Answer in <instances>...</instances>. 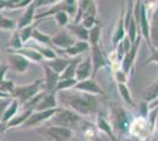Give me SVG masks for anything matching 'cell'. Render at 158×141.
<instances>
[{
	"instance_id": "21",
	"label": "cell",
	"mask_w": 158,
	"mask_h": 141,
	"mask_svg": "<svg viewBox=\"0 0 158 141\" xmlns=\"http://www.w3.org/2000/svg\"><path fill=\"white\" fill-rule=\"evenodd\" d=\"M150 44L158 49V6L150 18Z\"/></svg>"
},
{
	"instance_id": "41",
	"label": "cell",
	"mask_w": 158,
	"mask_h": 141,
	"mask_svg": "<svg viewBox=\"0 0 158 141\" xmlns=\"http://www.w3.org/2000/svg\"><path fill=\"white\" fill-rule=\"evenodd\" d=\"M80 24L83 25V27H85L87 31H90L91 28H93L98 24L97 17H86V18H84L83 20L80 21Z\"/></svg>"
},
{
	"instance_id": "19",
	"label": "cell",
	"mask_w": 158,
	"mask_h": 141,
	"mask_svg": "<svg viewBox=\"0 0 158 141\" xmlns=\"http://www.w3.org/2000/svg\"><path fill=\"white\" fill-rule=\"evenodd\" d=\"M32 113L33 109H24L21 113H18V114L15 115L10 122H7L6 125H5V128L6 129H11V128L15 127H23Z\"/></svg>"
},
{
	"instance_id": "12",
	"label": "cell",
	"mask_w": 158,
	"mask_h": 141,
	"mask_svg": "<svg viewBox=\"0 0 158 141\" xmlns=\"http://www.w3.org/2000/svg\"><path fill=\"white\" fill-rule=\"evenodd\" d=\"M45 78H44V91L46 93L57 94V86L60 80V75L44 65Z\"/></svg>"
},
{
	"instance_id": "48",
	"label": "cell",
	"mask_w": 158,
	"mask_h": 141,
	"mask_svg": "<svg viewBox=\"0 0 158 141\" xmlns=\"http://www.w3.org/2000/svg\"><path fill=\"white\" fill-rule=\"evenodd\" d=\"M5 129H6V128H5V125H2V123H0V134H1V133H2V132H4Z\"/></svg>"
},
{
	"instance_id": "6",
	"label": "cell",
	"mask_w": 158,
	"mask_h": 141,
	"mask_svg": "<svg viewBox=\"0 0 158 141\" xmlns=\"http://www.w3.org/2000/svg\"><path fill=\"white\" fill-rule=\"evenodd\" d=\"M37 131L44 138L52 141H69L72 139L73 132L72 129L58 126H47V127L37 128Z\"/></svg>"
},
{
	"instance_id": "11",
	"label": "cell",
	"mask_w": 158,
	"mask_h": 141,
	"mask_svg": "<svg viewBox=\"0 0 158 141\" xmlns=\"http://www.w3.org/2000/svg\"><path fill=\"white\" fill-rule=\"evenodd\" d=\"M7 60H8V66L11 69H13L15 73H25L26 69L30 66V61L26 58H24L23 55L15 53L13 51H10V53L7 54Z\"/></svg>"
},
{
	"instance_id": "39",
	"label": "cell",
	"mask_w": 158,
	"mask_h": 141,
	"mask_svg": "<svg viewBox=\"0 0 158 141\" xmlns=\"http://www.w3.org/2000/svg\"><path fill=\"white\" fill-rule=\"evenodd\" d=\"M129 74H126L122 68H118V69H114L113 71V78L117 84H127V80H129Z\"/></svg>"
},
{
	"instance_id": "44",
	"label": "cell",
	"mask_w": 158,
	"mask_h": 141,
	"mask_svg": "<svg viewBox=\"0 0 158 141\" xmlns=\"http://www.w3.org/2000/svg\"><path fill=\"white\" fill-rule=\"evenodd\" d=\"M10 66L6 65V64H0V85L5 81V74L8 71Z\"/></svg>"
},
{
	"instance_id": "49",
	"label": "cell",
	"mask_w": 158,
	"mask_h": 141,
	"mask_svg": "<svg viewBox=\"0 0 158 141\" xmlns=\"http://www.w3.org/2000/svg\"><path fill=\"white\" fill-rule=\"evenodd\" d=\"M1 10H2V7H1V6H0V12H1Z\"/></svg>"
},
{
	"instance_id": "47",
	"label": "cell",
	"mask_w": 158,
	"mask_h": 141,
	"mask_svg": "<svg viewBox=\"0 0 158 141\" xmlns=\"http://www.w3.org/2000/svg\"><path fill=\"white\" fill-rule=\"evenodd\" d=\"M155 127L158 131V108H157V114H156V119H155Z\"/></svg>"
},
{
	"instance_id": "17",
	"label": "cell",
	"mask_w": 158,
	"mask_h": 141,
	"mask_svg": "<svg viewBox=\"0 0 158 141\" xmlns=\"http://www.w3.org/2000/svg\"><path fill=\"white\" fill-rule=\"evenodd\" d=\"M126 37V29H125V24H124V13H122L119 15L118 20H117V25L114 27V31L112 34L111 41L113 44V46L117 47L119 42L125 39Z\"/></svg>"
},
{
	"instance_id": "34",
	"label": "cell",
	"mask_w": 158,
	"mask_h": 141,
	"mask_svg": "<svg viewBox=\"0 0 158 141\" xmlns=\"http://www.w3.org/2000/svg\"><path fill=\"white\" fill-rule=\"evenodd\" d=\"M0 29H4V31H15L18 29L17 26V21L13 19H8L6 18L4 14L0 12Z\"/></svg>"
},
{
	"instance_id": "7",
	"label": "cell",
	"mask_w": 158,
	"mask_h": 141,
	"mask_svg": "<svg viewBox=\"0 0 158 141\" xmlns=\"http://www.w3.org/2000/svg\"><path fill=\"white\" fill-rule=\"evenodd\" d=\"M142 39H143V37H142V34H139L138 37H137V39H136V41L131 45L130 51L125 54L124 59H123L122 64H120V68H122L126 74H129V75H130V73L132 72V68H133L135 61H136V57H137V53H138V49H139V46H140V42H142Z\"/></svg>"
},
{
	"instance_id": "2",
	"label": "cell",
	"mask_w": 158,
	"mask_h": 141,
	"mask_svg": "<svg viewBox=\"0 0 158 141\" xmlns=\"http://www.w3.org/2000/svg\"><path fill=\"white\" fill-rule=\"evenodd\" d=\"M109 119L116 138L118 135H125L130 133V127H131L133 118L123 107L117 106L116 108H112V113Z\"/></svg>"
},
{
	"instance_id": "35",
	"label": "cell",
	"mask_w": 158,
	"mask_h": 141,
	"mask_svg": "<svg viewBox=\"0 0 158 141\" xmlns=\"http://www.w3.org/2000/svg\"><path fill=\"white\" fill-rule=\"evenodd\" d=\"M91 4V0H81V1H78V11H77V14H76V18L73 19L74 24H80L81 21V18L85 13V11L87 10V7L90 6Z\"/></svg>"
},
{
	"instance_id": "36",
	"label": "cell",
	"mask_w": 158,
	"mask_h": 141,
	"mask_svg": "<svg viewBox=\"0 0 158 141\" xmlns=\"http://www.w3.org/2000/svg\"><path fill=\"white\" fill-rule=\"evenodd\" d=\"M78 84V81L76 79H60L57 86V93L61 91H67V89H72L74 86Z\"/></svg>"
},
{
	"instance_id": "14",
	"label": "cell",
	"mask_w": 158,
	"mask_h": 141,
	"mask_svg": "<svg viewBox=\"0 0 158 141\" xmlns=\"http://www.w3.org/2000/svg\"><path fill=\"white\" fill-rule=\"evenodd\" d=\"M90 78H92V62H91L90 55H87L85 59H83L80 61V64L77 67L76 80L80 82V81L87 80Z\"/></svg>"
},
{
	"instance_id": "5",
	"label": "cell",
	"mask_w": 158,
	"mask_h": 141,
	"mask_svg": "<svg viewBox=\"0 0 158 141\" xmlns=\"http://www.w3.org/2000/svg\"><path fill=\"white\" fill-rule=\"evenodd\" d=\"M126 10L124 12V24H125L126 29V37L129 38V40L131 42V45L136 41L140 32L137 26V22L135 19V14H133V7H135V1H127L126 2Z\"/></svg>"
},
{
	"instance_id": "30",
	"label": "cell",
	"mask_w": 158,
	"mask_h": 141,
	"mask_svg": "<svg viewBox=\"0 0 158 141\" xmlns=\"http://www.w3.org/2000/svg\"><path fill=\"white\" fill-rule=\"evenodd\" d=\"M7 46H8V48H10L11 51H19V49L25 47L24 42L21 41V38H20L19 29H15L13 33H12L11 38H10V41H8V44H7Z\"/></svg>"
},
{
	"instance_id": "4",
	"label": "cell",
	"mask_w": 158,
	"mask_h": 141,
	"mask_svg": "<svg viewBox=\"0 0 158 141\" xmlns=\"http://www.w3.org/2000/svg\"><path fill=\"white\" fill-rule=\"evenodd\" d=\"M81 116L74 113L72 111L67 109L64 107H58L57 113L53 115L50 119V123H52L53 126H58V127H65L72 129L73 126H76L78 122L81 121Z\"/></svg>"
},
{
	"instance_id": "31",
	"label": "cell",
	"mask_w": 158,
	"mask_h": 141,
	"mask_svg": "<svg viewBox=\"0 0 158 141\" xmlns=\"http://www.w3.org/2000/svg\"><path fill=\"white\" fill-rule=\"evenodd\" d=\"M33 47L34 49H37L40 53V55L45 59L46 61L48 60H53L56 58H58V54L56 52V49H53L51 47H46V46H40V45H35V46H31Z\"/></svg>"
},
{
	"instance_id": "33",
	"label": "cell",
	"mask_w": 158,
	"mask_h": 141,
	"mask_svg": "<svg viewBox=\"0 0 158 141\" xmlns=\"http://www.w3.org/2000/svg\"><path fill=\"white\" fill-rule=\"evenodd\" d=\"M117 87H118V92L120 94V96H122V99L124 100V102L130 105V106H133L135 101L132 99L131 92H130V88L127 87V85H125V84H117Z\"/></svg>"
},
{
	"instance_id": "22",
	"label": "cell",
	"mask_w": 158,
	"mask_h": 141,
	"mask_svg": "<svg viewBox=\"0 0 158 141\" xmlns=\"http://www.w3.org/2000/svg\"><path fill=\"white\" fill-rule=\"evenodd\" d=\"M87 51H90V44L87 41H79L77 40V42L73 45L71 48L63 51L66 55L71 57V58H78L80 57V54L85 53Z\"/></svg>"
},
{
	"instance_id": "13",
	"label": "cell",
	"mask_w": 158,
	"mask_h": 141,
	"mask_svg": "<svg viewBox=\"0 0 158 141\" xmlns=\"http://www.w3.org/2000/svg\"><path fill=\"white\" fill-rule=\"evenodd\" d=\"M73 89H77V91L84 92V93L92 94V95H97V96L104 94V91L98 85V82L94 80V78H90L87 80L80 81L74 86Z\"/></svg>"
},
{
	"instance_id": "23",
	"label": "cell",
	"mask_w": 158,
	"mask_h": 141,
	"mask_svg": "<svg viewBox=\"0 0 158 141\" xmlns=\"http://www.w3.org/2000/svg\"><path fill=\"white\" fill-rule=\"evenodd\" d=\"M15 53L20 54V55H23L24 58H26L27 60L30 61V62H37V64H40L41 61L44 60V58L40 55V53L37 51V49H34L33 47H24V48H21L19 51H13Z\"/></svg>"
},
{
	"instance_id": "26",
	"label": "cell",
	"mask_w": 158,
	"mask_h": 141,
	"mask_svg": "<svg viewBox=\"0 0 158 141\" xmlns=\"http://www.w3.org/2000/svg\"><path fill=\"white\" fill-rule=\"evenodd\" d=\"M83 60L81 57L78 58H73L71 59L70 65L66 67V69L63 72V74L60 75V79H76V72H77V67L80 64V61Z\"/></svg>"
},
{
	"instance_id": "24",
	"label": "cell",
	"mask_w": 158,
	"mask_h": 141,
	"mask_svg": "<svg viewBox=\"0 0 158 141\" xmlns=\"http://www.w3.org/2000/svg\"><path fill=\"white\" fill-rule=\"evenodd\" d=\"M67 31L79 41H87L89 42V31L81 24H71L67 26Z\"/></svg>"
},
{
	"instance_id": "46",
	"label": "cell",
	"mask_w": 158,
	"mask_h": 141,
	"mask_svg": "<svg viewBox=\"0 0 158 141\" xmlns=\"http://www.w3.org/2000/svg\"><path fill=\"white\" fill-rule=\"evenodd\" d=\"M149 108H158V99L156 101H153L151 105H149Z\"/></svg>"
},
{
	"instance_id": "45",
	"label": "cell",
	"mask_w": 158,
	"mask_h": 141,
	"mask_svg": "<svg viewBox=\"0 0 158 141\" xmlns=\"http://www.w3.org/2000/svg\"><path fill=\"white\" fill-rule=\"evenodd\" d=\"M0 99H12V96H11V95H8V94L4 93V92H1V91H0Z\"/></svg>"
},
{
	"instance_id": "43",
	"label": "cell",
	"mask_w": 158,
	"mask_h": 141,
	"mask_svg": "<svg viewBox=\"0 0 158 141\" xmlns=\"http://www.w3.org/2000/svg\"><path fill=\"white\" fill-rule=\"evenodd\" d=\"M12 99H13V98H12ZM12 99H0V122H1V119H2V116H4V113H5V111L7 109V107H8V105L11 104Z\"/></svg>"
},
{
	"instance_id": "27",
	"label": "cell",
	"mask_w": 158,
	"mask_h": 141,
	"mask_svg": "<svg viewBox=\"0 0 158 141\" xmlns=\"http://www.w3.org/2000/svg\"><path fill=\"white\" fill-rule=\"evenodd\" d=\"M158 99V78L156 81L150 85L149 87L145 89L144 94H143V101L148 102L149 105H151L153 101H156Z\"/></svg>"
},
{
	"instance_id": "10",
	"label": "cell",
	"mask_w": 158,
	"mask_h": 141,
	"mask_svg": "<svg viewBox=\"0 0 158 141\" xmlns=\"http://www.w3.org/2000/svg\"><path fill=\"white\" fill-rule=\"evenodd\" d=\"M57 111H58V107L54 108V109H48V111H40V112L33 111V113L28 118V120L25 122V125L23 126V128L38 127L41 123H44L46 121H50V119L57 113Z\"/></svg>"
},
{
	"instance_id": "25",
	"label": "cell",
	"mask_w": 158,
	"mask_h": 141,
	"mask_svg": "<svg viewBox=\"0 0 158 141\" xmlns=\"http://www.w3.org/2000/svg\"><path fill=\"white\" fill-rule=\"evenodd\" d=\"M19 107H20L19 101L17 100V99H12L11 104L8 105V107H7V109L5 111V113H4V116H2V119H1V122H0V123L6 125L7 122H10L15 115L18 114V109H19Z\"/></svg>"
},
{
	"instance_id": "38",
	"label": "cell",
	"mask_w": 158,
	"mask_h": 141,
	"mask_svg": "<svg viewBox=\"0 0 158 141\" xmlns=\"http://www.w3.org/2000/svg\"><path fill=\"white\" fill-rule=\"evenodd\" d=\"M56 20L57 25L59 27H67L69 26V21H70V17L66 12H59V13L54 14L52 17Z\"/></svg>"
},
{
	"instance_id": "16",
	"label": "cell",
	"mask_w": 158,
	"mask_h": 141,
	"mask_svg": "<svg viewBox=\"0 0 158 141\" xmlns=\"http://www.w3.org/2000/svg\"><path fill=\"white\" fill-rule=\"evenodd\" d=\"M96 126L98 128L102 133L106 134L110 139H112L113 141H117L118 139L116 138V135L113 133V129H112L111 122H110V119L106 118L103 113H98V116H97V120H96Z\"/></svg>"
},
{
	"instance_id": "29",
	"label": "cell",
	"mask_w": 158,
	"mask_h": 141,
	"mask_svg": "<svg viewBox=\"0 0 158 141\" xmlns=\"http://www.w3.org/2000/svg\"><path fill=\"white\" fill-rule=\"evenodd\" d=\"M32 0H0V6L4 8H10V10H18V8H26Z\"/></svg>"
},
{
	"instance_id": "3",
	"label": "cell",
	"mask_w": 158,
	"mask_h": 141,
	"mask_svg": "<svg viewBox=\"0 0 158 141\" xmlns=\"http://www.w3.org/2000/svg\"><path fill=\"white\" fill-rule=\"evenodd\" d=\"M43 91H44V79L39 78L27 85H15L12 98L19 101L20 106H24L26 102H28L34 96H37Z\"/></svg>"
},
{
	"instance_id": "32",
	"label": "cell",
	"mask_w": 158,
	"mask_h": 141,
	"mask_svg": "<svg viewBox=\"0 0 158 141\" xmlns=\"http://www.w3.org/2000/svg\"><path fill=\"white\" fill-rule=\"evenodd\" d=\"M100 38H102V27L99 24L91 28L89 31V44L90 46L93 45H99L100 44Z\"/></svg>"
},
{
	"instance_id": "20",
	"label": "cell",
	"mask_w": 158,
	"mask_h": 141,
	"mask_svg": "<svg viewBox=\"0 0 158 141\" xmlns=\"http://www.w3.org/2000/svg\"><path fill=\"white\" fill-rule=\"evenodd\" d=\"M70 62H71V59H66V58H60V57H58V58H56L53 60L45 61L44 65L47 66L48 68H51L56 73L61 75L63 72L66 69V67L70 65Z\"/></svg>"
},
{
	"instance_id": "37",
	"label": "cell",
	"mask_w": 158,
	"mask_h": 141,
	"mask_svg": "<svg viewBox=\"0 0 158 141\" xmlns=\"http://www.w3.org/2000/svg\"><path fill=\"white\" fill-rule=\"evenodd\" d=\"M35 27H37V24H33V25H31V26H27V27H25V28L19 29L20 38H21V41L24 42V45L32 39V33H33V31H34Z\"/></svg>"
},
{
	"instance_id": "40",
	"label": "cell",
	"mask_w": 158,
	"mask_h": 141,
	"mask_svg": "<svg viewBox=\"0 0 158 141\" xmlns=\"http://www.w3.org/2000/svg\"><path fill=\"white\" fill-rule=\"evenodd\" d=\"M14 88H15V84H14L13 80H5L0 85V91L11 95V96H13Z\"/></svg>"
},
{
	"instance_id": "8",
	"label": "cell",
	"mask_w": 158,
	"mask_h": 141,
	"mask_svg": "<svg viewBox=\"0 0 158 141\" xmlns=\"http://www.w3.org/2000/svg\"><path fill=\"white\" fill-rule=\"evenodd\" d=\"M77 42V39L70 33L67 29H61L59 33L52 37V46H54V49H63L66 51Z\"/></svg>"
},
{
	"instance_id": "15",
	"label": "cell",
	"mask_w": 158,
	"mask_h": 141,
	"mask_svg": "<svg viewBox=\"0 0 158 141\" xmlns=\"http://www.w3.org/2000/svg\"><path fill=\"white\" fill-rule=\"evenodd\" d=\"M34 20H35V6L32 2L26 7L25 12L21 14V17L19 18V20L17 21V26H18V29H21V28H25L27 26H31L34 24Z\"/></svg>"
},
{
	"instance_id": "28",
	"label": "cell",
	"mask_w": 158,
	"mask_h": 141,
	"mask_svg": "<svg viewBox=\"0 0 158 141\" xmlns=\"http://www.w3.org/2000/svg\"><path fill=\"white\" fill-rule=\"evenodd\" d=\"M32 39L37 41V45H40V46L50 47L52 45V37H50V35H47L46 33L41 32L37 27H35L34 31H33Z\"/></svg>"
},
{
	"instance_id": "50",
	"label": "cell",
	"mask_w": 158,
	"mask_h": 141,
	"mask_svg": "<svg viewBox=\"0 0 158 141\" xmlns=\"http://www.w3.org/2000/svg\"><path fill=\"white\" fill-rule=\"evenodd\" d=\"M0 60H1V55H0Z\"/></svg>"
},
{
	"instance_id": "1",
	"label": "cell",
	"mask_w": 158,
	"mask_h": 141,
	"mask_svg": "<svg viewBox=\"0 0 158 141\" xmlns=\"http://www.w3.org/2000/svg\"><path fill=\"white\" fill-rule=\"evenodd\" d=\"M57 98L63 107L77 113L81 118L99 113V99L97 95L84 93L72 88L58 92Z\"/></svg>"
},
{
	"instance_id": "9",
	"label": "cell",
	"mask_w": 158,
	"mask_h": 141,
	"mask_svg": "<svg viewBox=\"0 0 158 141\" xmlns=\"http://www.w3.org/2000/svg\"><path fill=\"white\" fill-rule=\"evenodd\" d=\"M89 55H90L91 62H92V78H94L96 74L99 72V69L106 66L107 60H106L105 55L103 53L100 44L90 46V54Z\"/></svg>"
},
{
	"instance_id": "18",
	"label": "cell",
	"mask_w": 158,
	"mask_h": 141,
	"mask_svg": "<svg viewBox=\"0 0 158 141\" xmlns=\"http://www.w3.org/2000/svg\"><path fill=\"white\" fill-rule=\"evenodd\" d=\"M58 107V98L57 94L46 93L44 98L38 102V105L34 107V111L40 112V111H48V109H54Z\"/></svg>"
},
{
	"instance_id": "42",
	"label": "cell",
	"mask_w": 158,
	"mask_h": 141,
	"mask_svg": "<svg viewBox=\"0 0 158 141\" xmlns=\"http://www.w3.org/2000/svg\"><path fill=\"white\" fill-rule=\"evenodd\" d=\"M151 62L158 64V49L157 48H153V47H150V57L146 59V61L144 62V65L151 64ZM157 78H158V75H157Z\"/></svg>"
}]
</instances>
